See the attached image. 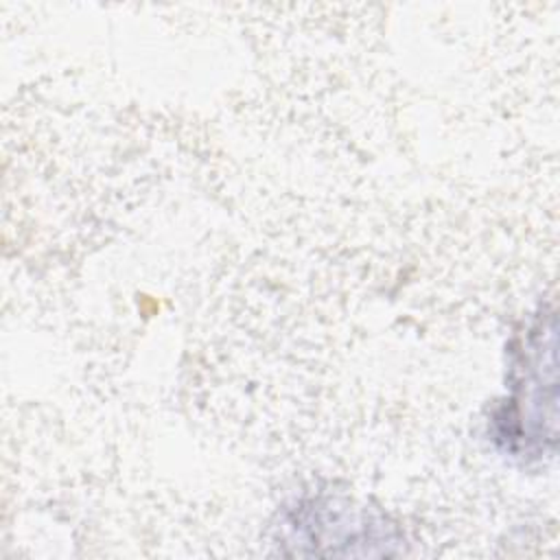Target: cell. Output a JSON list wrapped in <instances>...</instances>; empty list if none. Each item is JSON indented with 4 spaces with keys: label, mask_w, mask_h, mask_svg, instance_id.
<instances>
[{
    "label": "cell",
    "mask_w": 560,
    "mask_h": 560,
    "mask_svg": "<svg viewBox=\"0 0 560 560\" xmlns=\"http://www.w3.org/2000/svg\"><path fill=\"white\" fill-rule=\"evenodd\" d=\"M512 396L497 418V440L516 457H545L556 442V315L538 313L516 357Z\"/></svg>",
    "instance_id": "1"
}]
</instances>
